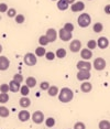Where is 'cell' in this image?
Masks as SVG:
<instances>
[{"instance_id": "cell-1", "label": "cell", "mask_w": 110, "mask_h": 129, "mask_svg": "<svg viewBox=\"0 0 110 129\" xmlns=\"http://www.w3.org/2000/svg\"><path fill=\"white\" fill-rule=\"evenodd\" d=\"M57 95H59V101L62 103H65V104L73 101L74 98V93L69 87H63Z\"/></svg>"}, {"instance_id": "cell-2", "label": "cell", "mask_w": 110, "mask_h": 129, "mask_svg": "<svg viewBox=\"0 0 110 129\" xmlns=\"http://www.w3.org/2000/svg\"><path fill=\"white\" fill-rule=\"evenodd\" d=\"M77 22H78V25H79L80 28H87L91 23V17L89 16L88 13H82L79 17H78Z\"/></svg>"}, {"instance_id": "cell-3", "label": "cell", "mask_w": 110, "mask_h": 129, "mask_svg": "<svg viewBox=\"0 0 110 129\" xmlns=\"http://www.w3.org/2000/svg\"><path fill=\"white\" fill-rule=\"evenodd\" d=\"M91 65L94 66V69L96 70V71H102V70L106 69L107 63H106L105 58H102V57H97V58H95L94 63H92Z\"/></svg>"}, {"instance_id": "cell-4", "label": "cell", "mask_w": 110, "mask_h": 129, "mask_svg": "<svg viewBox=\"0 0 110 129\" xmlns=\"http://www.w3.org/2000/svg\"><path fill=\"white\" fill-rule=\"evenodd\" d=\"M44 114L42 113L41 110H36L31 115V119L33 120L34 124H37V125H41L43 121H44Z\"/></svg>"}, {"instance_id": "cell-5", "label": "cell", "mask_w": 110, "mask_h": 129, "mask_svg": "<svg viewBox=\"0 0 110 129\" xmlns=\"http://www.w3.org/2000/svg\"><path fill=\"white\" fill-rule=\"evenodd\" d=\"M23 61H24L25 65L28 66H34L36 64V61L37 58L35 56V54L34 53H27L24 55V58H23Z\"/></svg>"}, {"instance_id": "cell-6", "label": "cell", "mask_w": 110, "mask_h": 129, "mask_svg": "<svg viewBox=\"0 0 110 129\" xmlns=\"http://www.w3.org/2000/svg\"><path fill=\"white\" fill-rule=\"evenodd\" d=\"M76 66H77V69H78V71H90L91 70V63L90 62H88V61H78L77 64H76Z\"/></svg>"}, {"instance_id": "cell-7", "label": "cell", "mask_w": 110, "mask_h": 129, "mask_svg": "<svg viewBox=\"0 0 110 129\" xmlns=\"http://www.w3.org/2000/svg\"><path fill=\"white\" fill-rule=\"evenodd\" d=\"M46 39H47L48 43H52V42H55L57 39V32L55 29L53 28H50L47 31H46V34H45Z\"/></svg>"}, {"instance_id": "cell-8", "label": "cell", "mask_w": 110, "mask_h": 129, "mask_svg": "<svg viewBox=\"0 0 110 129\" xmlns=\"http://www.w3.org/2000/svg\"><path fill=\"white\" fill-rule=\"evenodd\" d=\"M90 76H91L90 71H84L83 70V71H78L76 77L79 82H86L90 78Z\"/></svg>"}, {"instance_id": "cell-9", "label": "cell", "mask_w": 110, "mask_h": 129, "mask_svg": "<svg viewBox=\"0 0 110 129\" xmlns=\"http://www.w3.org/2000/svg\"><path fill=\"white\" fill-rule=\"evenodd\" d=\"M69 50H71L73 53H77L82 50V42L79 40H73L69 44Z\"/></svg>"}, {"instance_id": "cell-10", "label": "cell", "mask_w": 110, "mask_h": 129, "mask_svg": "<svg viewBox=\"0 0 110 129\" xmlns=\"http://www.w3.org/2000/svg\"><path fill=\"white\" fill-rule=\"evenodd\" d=\"M59 36H60V39H61V40L64 41V42H66V41H69V40L72 39L73 34H72V32L66 31L65 29H61V30H60V33H59Z\"/></svg>"}, {"instance_id": "cell-11", "label": "cell", "mask_w": 110, "mask_h": 129, "mask_svg": "<svg viewBox=\"0 0 110 129\" xmlns=\"http://www.w3.org/2000/svg\"><path fill=\"white\" fill-rule=\"evenodd\" d=\"M10 66V61L7 56H0V71H7Z\"/></svg>"}, {"instance_id": "cell-12", "label": "cell", "mask_w": 110, "mask_h": 129, "mask_svg": "<svg viewBox=\"0 0 110 129\" xmlns=\"http://www.w3.org/2000/svg\"><path fill=\"white\" fill-rule=\"evenodd\" d=\"M71 9L73 12H80V11H83L85 9V4H84L83 1H77V2H74L73 5H72Z\"/></svg>"}, {"instance_id": "cell-13", "label": "cell", "mask_w": 110, "mask_h": 129, "mask_svg": "<svg viewBox=\"0 0 110 129\" xmlns=\"http://www.w3.org/2000/svg\"><path fill=\"white\" fill-rule=\"evenodd\" d=\"M18 118H19L20 121L25 122V121H28V120L31 118V115H30V113H29L28 110L23 109V110H21V111H20V113H19Z\"/></svg>"}, {"instance_id": "cell-14", "label": "cell", "mask_w": 110, "mask_h": 129, "mask_svg": "<svg viewBox=\"0 0 110 129\" xmlns=\"http://www.w3.org/2000/svg\"><path fill=\"white\" fill-rule=\"evenodd\" d=\"M80 56H82V58L84 61H88V60H90V58L92 57V52H91V50H89V49H83L82 50V52H80Z\"/></svg>"}, {"instance_id": "cell-15", "label": "cell", "mask_w": 110, "mask_h": 129, "mask_svg": "<svg viewBox=\"0 0 110 129\" xmlns=\"http://www.w3.org/2000/svg\"><path fill=\"white\" fill-rule=\"evenodd\" d=\"M97 45L99 46L100 49H107L109 46V40L107 39L106 37H101L97 41Z\"/></svg>"}, {"instance_id": "cell-16", "label": "cell", "mask_w": 110, "mask_h": 129, "mask_svg": "<svg viewBox=\"0 0 110 129\" xmlns=\"http://www.w3.org/2000/svg\"><path fill=\"white\" fill-rule=\"evenodd\" d=\"M80 89H82L83 93H89V92H91V89H92V85H91V83H89L88 81H86V82H84V83H82Z\"/></svg>"}, {"instance_id": "cell-17", "label": "cell", "mask_w": 110, "mask_h": 129, "mask_svg": "<svg viewBox=\"0 0 110 129\" xmlns=\"http://www.w3.org/2000/svg\"><path fill=\"white\" fill-rule=\"evenodd\" d=\"M19 104H20V106H21L22 108H28L31 105V101H30V98L29 97H27V96H23L22 98H20Z\"/></svg>"}, {"instance_id": "cell-18", "label": "cell", "mask_w": 110, "mask_h": 129, "mask_svg": "<svg viewBox=\"0 0 110 129\" xmlns=\"http://www.w3.org/2000/svg\"><path fill=\"white\" fill-rule=\"evenodd\" d=\"M57 8L61 11H66L69 8V5L66 2V0H57Z\"/></svg>"}, {"instance_id": "cell-19", "label": "cell", "mask_w": 110, "mask_h": 129, "mask_svg": "<svg viewBox=\"0 0 110 129\" xmlns=\"http://www.w3.org/2000/svg\"><path fill=\"white\" fill-rule=\"evenodd\" d=\"M25 85L29 87V88H33V87H35V85H36V80H35V77H33V76H29V77L25 80Z\"/></svg>"}, {"instance_id": "cell-20", "label": "cell", "mask_w": 110, "mask_h": 129, "mask_svg": "<svg viewBox=\"0 0 110 129\" xmlns=\"http://www.w3.org/2000/svg\"><path fill=\"white\" fill-rule=\"evenodd\" d=\"M8 85H9V90H11L12 93L19 92V89H20V84H19V83H17V82H14V81L12 80Z\"/></svg>"}, {"instance_id": "cell-21", "label": "cell", "mask_w": 110, "mask_h": 129, "mask_svg": "<svg viewBox=\"0 0 110 129\" xmlns=\"http://www.w3.org/2000/svg\"><path fill=\"white\" fill-rule=\"evenodd\" d=\"M59 92H60L59 87L55 86V85H52V86H50V87H48V89H47V94L50 96H52V97L56 96L57 94H59Z\"/></svg>"}, {"instance_id": "cell-22", "label": "cell", "mask_w": 110, "mask_h": 129, "mask_svg": "<svg viewBox=\"0 0 110 129\" xmlns=\"http://www.w3.org/2000/svg\"><path fill=\"white\" fill-rule=\"evenodd\" d=\"M9 115H10V111L7 107L0 106V117H2V118H7V117H9Z\"/></svg>"}, {"instance_id": "cell-23", "label": "cell", "mask_w": 110, "mask_h": 129, "mask_svg": "<svg viewBox=\"0 0 110 129\" xmlns=\"http://www.w3.org/2000/svg\"><path fill=\"white\" fill-rule=\"evenodd\" d=\"M55 56L59 58H64L66 56V50L65 49H57L56 52H55Z\"/></svg>"}, {"instance_id": "cell-24", "label": "cell", "mask_w": 110, "mask_h": 129, "mask_svg": "<svg viewBox=\"0 0 110 129\" xmlns=\"http://www.w3.org/2000/svg\"><path fill=\"white\" fill-rule=\"evenodd\" d=\"M45 53H46V50H45V48H43V46H39V48H36L35 49V56H44L45 55Z\"/></svg>"}, {"instance_id": "cell-25", "label": "cell", "mask_w": 110, "mask_h": 129, "mask_svg": "<svg viewBox=\"0 0 110 129\" xmlns=\"http://www.w3.org/2000/svg\"><path fill=\"white\" fill-rule=\"evenodd\" d=\"M98 127H99V129H110L109 120H101L99 124H98Z\"/></svg>"}, {"instance_id": "cell-26", "label": "cell", "mask_w": 110, "mask_h": 129, "mask_svg": "<svg viewBox=\"0 0 110 129\" xmlns=\"http://www.w3.org/2000/svg\"><path fill=\"white\" fill-rule=\"evenodd\" d=\"M92 30H94V32H96V33H99V32H101L103 30V24L100 22L95 23L94 27H92Z\"/></svg>"}, {"instance_id": "cell-27", "label": "cell", "mask_w": 110, "mask_h": 129, "mask_svg": "<svg viewBox=\"0 0 110 129\" xmlns=\"http://www.w3.org/2000/svg\"><path fill=\"white\" fill-rule=\"evenodd\" d=\"M19 90H20V93H21L22 96H28L29 93H30V88H29L27 85H23V86H21Z\"/></svg>"}, {"instance_id": "cell-28", "label": "cell", "mask_w": 110, "mask_h": 129, "mask_svg": "<svg viewBox=\"0 0 110 129\" xmlns=\"http://www.w3.org/2000/svg\"><path fill=\"white\" fill-rule=\"evenodd\" d=\"M8 101H9V95H8V93L0 94V103H1V104H6V103H8Z\"/></svg>"}, {"instance_id": "cell-29", "label": "cell", "mask_w": 110, "mask_h": 129, "mask_svg": "<svg viewBox=\"0 0 110 129\" xmlns=\"http://www.w3.org/2000/svg\"><path fill=\"white\" fill-rule=\"evenodd\" d=\"M45 125L46 127H54L55 126V119L53 118V117H48V118H46L45 120Z\"/></svg>"}, {"instance_id": "cell-30", "label": "cell", "mask_w": 110, "mask_h": 129, "mask_svg": "<svg viewBox=\"0 0 110 129\" xmlns=\"http://www.w3.org/2000/svg\"><path fill=\"white\" fill-rule=\"evenodd\" d=\"M39 43H40L41 46H46L48 44V41H47V39H46L45 36H41L39 38Z\"/></svg>"}, {"instance_id": "cell-31", "label": "cell", "mask_w": 110, "mask_h": 129, "mask_svg": "<svg viewBox=\"0 0 110 129\" xmlns=\"http://www.w3.org/2000/svg\"><path fill=\"white\" fill-rule=\"evenodd\" d=\"M14 19H16V22L18 23V24H21L25 21V17L23 16V14H17L16 17H14Z\"/></svg>"}, {"instance_id": "cell-32", "label": "cell", "mask_w": 110, "mask_h": 129, "mask_svg": "<svg viewBox=\"0 0 110 129\" xmlns=\"http://www.w3.org/2000/svg\"><path fill=\"white\" fill-rule=\"evenodd\" d=\"M97 48V42L95 40H90V41H88V43H87V49L89 50H94V49H96Z\"/></svg>"}, {"instance_id": "cell-33", "label": "cell", "mask_w": 110, "mask_h": 129, "mask_svg": "<svg viewBox=\"0 0 110 129\" xmlns=\"http://www.w3.org/2000/svg\"><path fill=\"white\" fill-rule=\"evenodd\" d=\"M13 81L17 82V83L21 84L23 82V75L22 74H14L13 75Z\"/></svg>"}, {"instance_id": "cell-34", "label": "cell", "mask_w": 110, "mask_h": 129, "mask_svg": "<svg viewBox=\"0 0 110 129\" xmlns=\"http://www.w3.org/2000/svg\"><path fill=\"white\" fill-rule=\"evenodd\" d=\"M63 29H65L66 31L72 32V33H73V31H74V25H73V23L67 22V23H65V24H64V28H63Z\"/></svg>"}, {"instance_id": "cell-35", "label": "cell", "mask_w": 110, "mask_h": 129, "mask_svg": "<svg viewBox=\"0 0 110 129\" xmlns=\"http://www.w3.org/2000/svg\"><path fill=\"white\" fill-rule=\"evenodd\" d=\"M7 14H8V17H9V18H14V17L17 16V11H16V9L11 8V9H8Z\"/></svg>"}, {"instance_id": "cell-36", "label": "cell", "mask_w": 110, "mask_h": 129, "mask_svg": "<svg viewBox=\"0 0 110 129\" xmlns=\"http://www.w3.org/2000/svg\"><path fill=\"white\" fill-rule=\"evenodd\" d=\"M74 129H86V125L82 121H77L74 125Z\"/></svg>"}, {"instance_id": "cell-37", "label": "cell", "mask_w": 110, "mask_h": 129, "mask_svg": "<svg viewBox=\"0 0 110 129\" xmlns=\"http://www.w3.org/2000/svg\"><path fill=\"white\" fill-rule=\"evenodd\" d=\"M50 86H51V85H50L48 82H42V83L40 84V88H41L42 90H47Z\"/></svg>"}, {"instance_id": "cell-38", "label": "cell", "mask_w": 110, "mask_h": 129, "mask_svg": "<svg viewBox=\"0 0 110 129\" xmlns=\"http://www.w3.org/2000/svg\"><path fill=\"white\" fill-rule=\"evenodd\" d=\"M0 92L1 93H8L9 92V85L8 84H1L0 85Z\"/></svg>"}, {"instance_id": "cell-39", "label": "cell", "mask_w": 110, "mask_h": 129, "mask_svg": "<svg viewBox=\"0 0 110 129\" xmlns=\"http://www.w3.org/2000/svg\"><path fill=\"white\" fill-rule=\"evenodd\" d=\"M44 56L46 57V60L52 61V60H54V58H55V53H53V52H46Z\"/></svg>"}, {"instance_id": "cell-40", "label": "cell", "mask_w": 110, "mask_h": 129, "mask_svg": "<svg viewBox=\"0 0 110 129\" xmlns=\"http://www.w3.org/2000/svg\"><path fill=\"white\" fill-rule=\"evenodd\" d=\"M8 9H9V8H8L7 4H4V2L0 4V12H7Z\"/></svg>"}, {"instance_id": "cell-41", "label": "cell", "mask_w": 110, "mask_h": 129, "mask_svg": "<svg viewBox=\"0 0 110 129\" xmlns=\"http://www.w3.org/2000/svg\"><path fill=\"white\" fill-rule=\"evenodd\" d=\"M105 12H106L107 14L110 13V6H109V5H107L106 7H105Z\"/></svg>"}, {"instance_id": "cell-42", "label": "cell", "mask_w": 110, "mask_h": 129, "mask_svg": "<svg viewBox=\"0 0 110 129\" xmlns=\"http://www.w3.org/2000/svg\"><path fill=\"white\" fill-rule=\"evenodd\" d=\"M66 2H67L68 5H73L75 2V0H66Z\"/></svg>"}, {"instance_id": "cell-43", "label": "cell", "mask_w": 110, "mask_h": 129, "mask_svg": "<svg viewBox=\"0 0 110 129\" xmlns=\"http://www.w3.org/2000/svg\"><path fill=\"white\" fill-rule=\"evenodd\" d=\"M1 52H2V45L0 44V54H1Z\"/></svg>"}, {"instance_id": "cell-44", "label": "cell", "mask_w": 110, "mask_h": 129, "mask_svg": "<svg viewBox=\"0 0 110 129\" xmlns=\"http://www.w3.org/2000/svg\"><path fill=\"white\" fill-rule=\"evenodd\" d=\"M53 1H56V0H53Z\"/></svg>"}]
</instances>
